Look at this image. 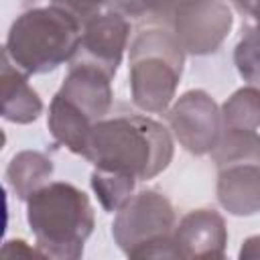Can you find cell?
Masks as SVG:
<instances>
[{
  "label": "cell",
  "mask_w": 260,
  "mask_h": 260,
  "mask_svg": "<svg viewBox=\"0 0 260 260\" xmlns=\"http://www.w3.org/2000/svg\"><path fill=\"white\" fill-rule=\"evenodd\" d=\"M179 258H223L228 230L213 209H193L181 217L173 232Z\"/></svg>",
  "instance_id": "9c48e42d"
},
{
  "label": "cell",
  "mask_w": 260,
  "mask_h": 260,
  "mask_svg": "<svg viewBox=\"0 0 260 260\" xmlns=\"http://www.w3.org/2000/svg\"><path fill=\"white\" fill-rule=\"evenodd\" d=\"M110 79L112 75L91 63L71 61L69 73L65 75L57 93L75 104L95 124L112 110L114 93Z\"/></svg>",
  "instance_id": "30bf717a"
},
{
  "label": "cell",
  "mask_w": 260,
  "mask_h": 260,
  "mask_svg": "<svg viewBox=\"0 0 260 260\" xmlns=\"http://www.w3.org/2000/svg\"><path fill=\"white\" fill-rule=\"evenodd\" d=\"M110 0H51V4L65 8L67 12H71L73 16H77L81 22L87 20L89 16L98 14L100 8L108 6Z\"/></svg>",
  "instance_id": "ffe728a7"
},
{
  "label": "cell",
  "mask_w": 260,
  "mask_h": 260,
  "mask_svg": "<svg viewBox=\"0 0 260 260\" xmlns=\"http://www.w3.org/2000/svg\"><path fill=\"white\" fill-rule=\"evenodd\" d=\"M26 221L45 258L77 260L93 232V207L71 183H47L26 199Z\"/></svg>",
  "instance_id": "7a4b0ae2"
},
{
  "label": "cell",
  "mask_w": 260,
  "mask_h": 260,
  "mask_svg": "<svg viewBox=\"0 0 260 260\" xmlns=\"http://www.w3.org/2000/svg\"><path fill=\"white\" fill-rule=\"evenodd\" d=\"M238 256L242 260H256V258H260V236H252V238L244 240Z\"/></svg>",
  "instance_id": "7402d4cb"
},
{
  "label": "cell",
  "mask_w": 260,
  "mask_h": 260,
  "mask_svg": "<svg viewBox=\"0 0 260 260\" xmlns=\"http://www.w3.org/2000/svg\"><path fill=\"white\" fill-rule=\"evenodd\" d=\"M215 167L236 160H258L260 162V134L244 128H223L215 148L209 152Z\"/></svg>",
  "instance_id": "9a60e30c"
},
{
  "label": "cell",
  "mask_w": 260,
  "mask_h": 260,
  "mask_svg": "<svg viewBox=\"0 0 260 260\" xmlns=\"http://www.w3.org/2000/svg\"><path fill=\"white\" fill-rule=\"evenodd\" d=\"M183 63L185 51L173 30L142 28L130 45L132 102L144 112H165L175 98Z\"/></svg>",
  "instance_id": "277c9868"
},
{
  "label": "cell",
  "mask_w": 260,
  "mask_h": 260,
  "mask_svg": "<svg viewBox=\"0 0 260 260\" xmlns=\"http://www.w3.org/2000/svg\"><path fill=\"white\" fill-rule=\"evenodd\" d=\"M134 185L136 179L122 173L104 169H95L91 173V189L106 211H118L132 197Z\"/></svg>",
  "instance_id": "e0dca14e"
},
{
  "label": "cell",
  "mask_w": 260,
  "mask_h": 260,
  "mask_svg": "<svg viewBox=\"0 0 260 260\" xmlns=\"http://www.w3.org/2000/svg\"><path fill=\"white\" fill-rule=\"evenodd\" d=\"M183 0H132L130 16H152V18H171L177 6Z\"/></svg>",
  "instance_id": "d6986e66"
},
{
  "label": "cell",
  "mask_w": 260,
  "mask_h": 260,
  "mask_svg": "<svg viewBox=\"0 0 260 260\" xmlns=\"http://www.w3.org/2000/svg\"><path fill=\"white\" fill-rule=\"evenodd\" d=\"M167 118L181 146L197 156L209 154L223 132L221 108L203 89L185 91L169 108Z\"/></svg>",
  "instance_id": "52a82bcc"
},
{
  "label": "cell",
  "mask_w": 260,
  "mask_h": 260,
  "mask_svg": "<svg viewBox=\"0 0 260 260\" xmlns=\"http://www.w3.org/2000/svg\"><path fill=\"white\" fill-rule=\"evenodd\" d=\"M47 126L59 144H63L67 150L83 156L87 136L93 128V122L75 104H71L63 95L55 93V98L51 100V106H49Z\"/></svg>",
  "instance_id": "4fadbf2b"
},
{
  "label": "cell",
  "mask_w": 260,
  "mask_h": 260,
  "mask_svg": "<svg viewBox=\"0 0 260 260\" xmlns=\"http://www.w3.org/2000/svg\"><path fill=\"white\" fill-rule=\"evenodd\" d=\"M234 63L238 73L252 85H260V30L248 28L234 51Z\"/></svg>",
  "instance_id": "ac0fdd59"
},
{
  "label": "cell",
  "mask_w": 260,
  "mask_h": 260,
  "mask_svg": "<svg viewBox=\"0 0 260 260\" xmlns=\"http://www.w3.org/2000/svg\"><path fill=\"white\" fill-rule=\"evenodd\" d=\"M53 175V160L37 150H22L12 156L6 169V181L14 195L26 201L35 191L47 185Z\"/></svg>",
  "instance_id": "5bb4252c"
},
{
  "label": "cell",
  "mask_w": 260,
  "mask_h": 260,
  "mask_svg": "<svg viewBox=\"0 0 260 260\" xmlns=\"http://www.w3.org/2000/svg\"><path fill=\"white\" fill-rule=\"evenodd\" d=\"M2 256H43V252L39 248H30L24 240H8L4 246H2Z\"/></svg>",
  "instance_id": "44dd1931"
},
{
  "label": "cell",
  "mask_w": 260,
  "mask_h": 260,
  "mask_svg": "<svg viewBox=\"0 0 260 260\" xmlns=\"http://www.w3.org/2000/svg\"><path fill=\"white\" fill-rule=\"evenodd\" d=\"M238 6L254 20V26L260 30V0H238Z\"/></svg>",
  "instance_id": "603a6c76"
},
{
  "label": "cell",
  "mask_w": 260,
  "mask_h": 260,
  "mask_svg": "<svg viewBox=\"0 0 260 260\" xmlns=\"http://www.w3.org/2000/svg\"><path fill=\"white\" fill-rule=\"evenodd\" d=\"M26 77L6 55L2 57V118L8 122L30 124L43 112V102Z\"/></svg>",
  "instance_id": "7c38bea8"
},
{
  "label": "cell",
  "mask_w": 260,
  "mask_h": 260,
  "mask_svg": "<svg viewBox=\"0 0 260 260\" xmlns=\"http://www.w3.org/2000/svg\"><path fill=\"white\" fill-rule=\"evenodd\" d=\"M175 209L171 201L146 189L132 195L112 223V236L128 258H179L175 248Z\"/></svg>",
  "instance_id": "5b68a950"
},
{
  "label": "cell",
  "mask_w": 260,
  "mask_h": 260,
  "mask_svg": "<svg viewBox=\"0 0 260 260\" xmlns=\"http://www.w3.org/2000/svg\"><path fill=\"white\" fill-rule=\"evenodd\" d=\"M130 39V20L126 14L108 8L83 20L81 43L73 61L91 63L108 75H116Z\"/></svg>",
  "instance_id": "ba28073f"
},
{
  "label": "cell",
  "mask_w": 260,
  "mask_h": 260,
  "mask_svg": "<svg viewBox=\"0 0 260 260\" xmlns=\"http://www.w3.org/2000/svg\"><path fill=\"white\" fill-rule=\"evenodd\" d=\"M83 158L95 169L146 181L162 173L173 160V138L160 122L148 116H106L93 124Z\"/></svg>",
  "instance_id": "6da1fadb"
},
{
  "label": "cell",
  "mask_w": 260,
  "mask_h": 260,
  "mask_svg": "<svg viewBox=\"0 0 260 260\" xmlns=\"http://www.w3.org/2000/svg\"><path fill=\"white\" fill-rule=\"evenodd\" d=\"M217 201L236 217L260 211V162L236 160L217 167Z\"/></svg>",
  "instance_id": "8fae6325"
},
{
  "label": "cell",
  "mask_w": 260,
  "mask_h": 260,
  "mask_svg": "<svg viewBox=\"0 0 260 260\" xmlns=\"http://www.w3.org/2000/svg\"><path fill=\"white\" fill-rule=\"evenodd\" d=\"M223 128H260V89L256 85L234 91L221 106Z\"/></svg>",
  "instance_id": "2e32d148"
},
{
  "label": "cell",
  "mask_w": 260,
  "mask_h": 260,
  "mask_svg": "<svg viewBox=\"0 0 260 260\" xmlns=\"http://www.w3.org/2000/svg\"><path fill=\"white\" fill-rule=\"evenodd\" d=\"M81 30L83 22L61 6L30 8L12 22L4 55L26 75L47 73L73 61Z\"/></svg>",
  "instance_id": "3957f363"
},
{
  "label": "cell",
  "mask_w": 260,
  "mask_h": 260,
  "mask_svg": "<svg viewBox=\"0 0 260 260\" xmlns=\"http://www.w3.org/2000/svg\"><path fill=\"white\" fill-rule=\"evenodd\" d=\"M171 30L185 53H215L234 26L230 0H183L173 12Z\"/></svg>",
  "instance_id": "8992f818"
}]
</instances>
